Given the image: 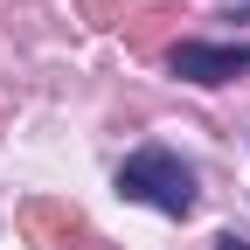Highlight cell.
I'll return each mask as SVG.
<instances>
[{"label":"cell","instance_id":"cell-1","mask_svg":"<svg viewBox=\"0 0 250 250\" xmlns=\"http://www.w3.org/2000/svg\"><path fill=\"white\" fill-rule=\"evenodd\" d=\"M118 195L160 208V215H188V208H195V174H188L181 153H167V146H139L132 160L118 167Z\"/></svg>","mask_w":250,"mask_h":250},{"label":"cell","instance_id":"cell-2","mask_svg":"<svg viewBox=\"0 0 250 250\" xmlns=\"http://www.w3.org/2000/svg\"><path fill=\"white\" fill-rule=\"evenodd\" d=\"M167 70L181 83H229V77L250 70V42H174Z\"/></svg>","mask_w":250,"mask_h":250},{"label":"cell","instance_id":"cell-3","mask_svg":"<svg viewBox=\"0 0 250 250\" xmlns=\"http://www.w3.org/2000/svg\"><path fill=\"white\" fill-rule=\"evenodd\" d=\"M21 229H28L35 250H70L83 223H77V208H62V202H28L21 208Z\"/></svg>","mask_w":250,"mask_h":250},{"label":"cell","instance_id":"cell-4","mask_svg":"<svg viewBox=\"0 0 250 250\" xmlns=\"http://www.w3.org/2000/svg\"><path fill=\"white\" fill-rule=\"evenodd\" d=\"M174 21H181L174 7H146V14H139L132 28H125V42H132L139 56H153V49H160V35H167V28H174Z\"/></svg>","mask_w":250,"mask_h":250},{"label":"cell","instance_id":"cell-5","mask_svg":"<svg viewBox=\"0 0 250 250\" xmlns=\"http://www.w3.org/2000/svg\"><path fill=\"white\" fill-rule=\"evenodd\" d=\"M215 250H250V243H243V236L229 229V236H215Z\"/></svg>","mask_w":250,"mask_h":250}]
</instances>
